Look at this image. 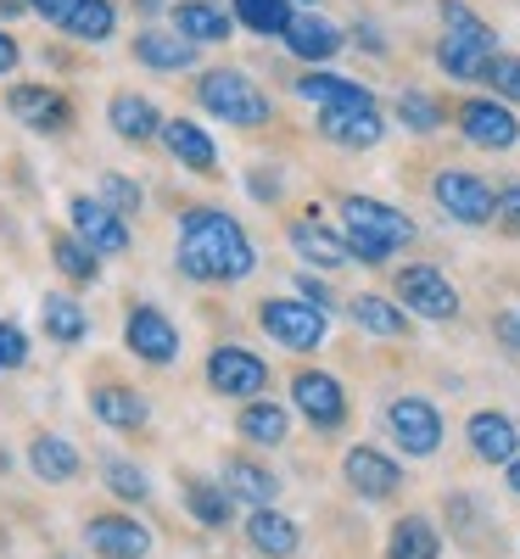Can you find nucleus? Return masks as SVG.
<instances>
[{
    "label": "nucleus",
    "instance_id": "f257e3e1",
    "mask_svg": "<svg viewBox=\"0 0 520 559\" xmlns=\"http://www.w3.org/2000/svg\"><path fill=\"white\" fill-rule=\"evenodd\" d=\"M252 241L241 236V224L213 213V207H197L185 213V229H179V269L197 274V280H241L252 274Z\"/></svg>",
    "mask_w": 520,
    "mask_h": 559
},
{
    "label": "nucleus",
    "instance_id": "f03ea898",
    "mask_svg": "<svg viewBox=\"0 0 520 559\" xmlns=\"http://www.w3.org/2000/svg\"><path fill=\"white\" fill-rule=\"evenodd\" d=\"M342 218H347V247H353L358 263H387V252H398V247L414 241V224L403 213H392L387 202L347 197Z\"/></svg>",
    "mask_w": 520,
    "mask_h": 559
},
{
    "label": "nucleus",
    "instance_id": "7ed1b4c3",
    "mask_svg": "<svg viewBox=\"0 0 520 559\" xmlns=\"http://www.w3.org/2000/svg\"><path fill=\"white\" fill-rule=\"evenodd\" d=\"M202 107L218 112L224 123H241V129L269 123V96H263V90H258L247 73H224V68H213V73L202 79Z\"/></svg>",
    "mask_w": 520,
    "mask_h": 559
},
{
    "label": "nucleus",
    "instance_id": "20e7f679",
    "mask_svg": "<svg viewBox=\"0 0 520 559\" xmlns=\"http://www.w3.org/2000/svg\"><path fill=\"white\" fill-rule=\"evenodd\" d=\"M258 319H263V331L292 353H308V347L324 342V308L319 302H263Z\"/></svg>",
    "mask_w": 520,
    "mask_h": 559
},
{
    "label": "nucleus",
    "instance_id": "39448f33",
    "mask_svg": "<svg viewBox=\"0 0 520 559\" xmlns=\"http://www.w3.org/2000/svg\"><path fill=\"white\" fill-rule=\"evenodd\" d=\"M437 202L459 218V224H487L493 213H498V197L487 191V185L476 179V174H459V168H448V174H437Z\"/></svg>",
    "mask_w": 520,
    "mask_h": 559
},
{
    "label": "nucleus",
    "instance_id": "423d86ee",
    "mask_svg": "<svg viewBox=\"0 0 520 559\" xmlns=\"http://www.w3.org/2000/svg\"><path fill=\"white\" fill-rule=\"evenodd\" d=\"M68 213H73V229H79V241H84V247H96L102 258H118V252L129 247V229H123V213H118V207L79 197V202H73Z\"/></svg>",
    "mask_w": 520,
    "mask_h": 559
},
{
    "label": "nucleus",
    "instance_id": "0eeeda50",
    "mask_svg": "<svg viewBox=\"0 0 520 559\" xmlns=\"http://www.w3.org/2000/svg\"><path fill=\"white\" fill-rule=\"evenodd\" d=\"M398 297L419 313V319H453L459 313V292L437 269H403L398 274Z\"/></svg>",
    "mask_w": 520,
    "mask_h": 559
},
{
    "label": "nucleus",
    "instance_id": "6e6552de",
    "mask_svg": "<svg viewBox=\"0 0 520 559\" xmlns=\"http://www.w3.org/2000/svg\"><path fill=\"white\" fill-rule=\"evenodd\" d=\"M459 129H464V140H476V146H487V152H509L520 140L515 112L498 107V102H464L459 107Z\"/></svg>",
    "mask_w": 520,
    "mask_h": 559
},
{
    "label": "nucleus",
    "instance_id": "1a4fd4ad",
    "mask_svg": "<svg viewBox=\"0 0 520 559\" xmlns=\"http://www.w3.org/2000/svg\"><path fill=\"white\" fill-rule=\"evenodd\" d=\"M208 381H213L224 397H252V392H263L269 369H263V358H252V353H241V347H218V353L208 358Z\"/></svg>",
    "mask_w": 520,
    "mask_h": 559
},
{
    "label": "nucleus",
    "instance_id": "9d476101",
    "mask_svg": "<svg viewBox=\"0 0 520 559\" xmlns=\"http://www.w3.org/2000/svg\"><path fill=\"white\" fill-rule=\"evenodd\" d=\"M387 419H392V431H398V442H403L409 453H437V442H442V419H437L432 403L398 397V403L387 408Z\"/></svg>",
    "mask_w": 520,
    "mask_h": 559
},
{
    "label": "nucleus",
    "instance_id": "9b49d317",
    "mask_svg": "<svg viewBox=\"0 0 520 559\" xmlns=\"http://www.w3.org/2000/svg\"><path fill=\"white\" fill-rule=\"evenodd\" d=\"M319 129H324V140H336V146L364 152V146L381 140V112H375V107H324Z\"/></svg>",
    "mask_w": 520,
    "mask_h": 559
},
{
    "label": "nucleus",
    "instance_id": "f8f14e48",
    "mask_svg": "<svg viewBox=\"0 0 520 559\" xmlns=\"http://www.w3.org/2000/svg\"><path fill=\"white\" fill-rule=\"evenodd\" d=\"M123 336H129V347L146 358V364H168V358L179 353V331H174V324H168L157 308H134Z\"/></svg>",
    "mask_w": 520,
    "mask_h": 559
},
{
    "label": "nucleus",
    "instance_id": "ddd939ff",
    "mask_svg": "<svg viewBox=\"0 0 520 559\" xmlns=\"http://www.w3.org/2000/svg\"><path fill=\"white\" fill-rule=\"evenodd\" d=\"M84 537H90V548H96L102 559H140L152 548V537L140 532L134 521H118V515H102V521H90L84 526Z\"/></svg>",
    "mask_w": 520,
    "mask_h": 559
},
{
    "label": "nucleus",
    "instance_id": "4468645a",
    "mask_svg": "<svg viewBox=\"0 0 520 559\" xmlns=\"http://www.w3.org/2000/svg\"><path fill=\"white\" fill-rule=\"evenodd\" d=\"M292 397H297V408L314 419V426H342V414H347V397H342V386L330 376H297Z\"/></svg>",
    "mask_w": 520,
    "mask_h": 559
},
{
    "label": "nucleus",
    "instance_id": "2eb2a0df",
    "mask_svg": "<svg viewBox=\"0 0 520 559\" xmlns=\"http://www.w3.org/2000/svg\"><path fill=\"white\" fill-rule=\"evenodd\" d=\"M292 247H297L308 263H319V269H342V263H353V247H347L342 236H330V229L314 224V218H297V224H292Z\"/></svg>",
    "mask_w": 520,
    "mask_h": 559
},
{
    "label": "nucleus",
    "instance_id": "dca6fc26",
    "mask_svg": "<svg viewBox=\"0 0 520 559\" xmlns=\"http://www.w3.org/2000/svg\"><path fill=\"white\" fill-rule=\"evenodd\" d=\"M347 481L364 492V498H387L403 476H398V464L387 453H375V448H353L347 453Z\"/></svg>",
    "mask_w": 520,
    "mask_h": 559
},
{
    "label": "nucleus",
    "instance_id": "f3484780",
    "mask_svg": "<svg viewBox=\"0 0 520 559\" xmlns=\"http://www.w3.org/2000/svg\"><path fill=\"white\" fill-rule=\"evenodd\" d=\"M134 57L146 62V68L179 73V68L197 62V39H185L179 28H174V34H140V39H134Z\"/></svg>",
    "mask_w": 520,
    "mask_h": 559
},
{
    "label": "nucleus",
    "instance_id": "a211bd4d",
    "mask_svg": "<svg viewBox=\"0 0 520 559\" xmlns=\"http://www.w3.org/2000/svg\"><path fill=\"white\" fill-rule=\"evenodd\" d=\"M470 448H476L487 464H515L520 437H515V426L504 414H476V419H470Z\"/></svg>",
    "mask_w": 520,
    "mask_h": 559
},
{
    "label": "nucleus",
    "instance_id": "6ab92c4d",
    "mask_svg": "<svg viewBox=\"0 0 520 559\" xmlns=\"http://www.w3.org/2000/svg\"><path fill=\"white\" fill-rule=\"evenodd\" d=\"M297 96H308L319 107H375L369 90L342 79V73H308V79H297Z\"/></svg>",
    "mask_w": 520,
    "mask_h": 559
},
{
    "label": "nucleus",
    "instance_id": "aec40b11",
    "mask_svg": "<svg viewBox=\"0 0 520 559\" xmlns=\"http://www.w3.org/2000/svg\"><path fill=\"white\" fill-rule=\"evenodd\" d=\"M286 45H292V51H297L303 62H324V57H336L342 28H336V23H324V17H292Z\"/></svg>",
    "mask_w": 520,
    "mask_h": 559
},
{
    "label": "nucleus",
    "instance_id": "412c9836",
    "mask_svg": "<svg viewBox=\"0 0 520 559\" xmlns=\"http://www.w3.org/2000/svg\"><path fill=\"white\" fill-rule=\"evenodd\" d=\"M163 140H168V152L185 163V168H197V174H213V163H218V152H213V140L197 129V123H185V118H174V123H163Z\"/></svg>",
    "mask_w": 520,
    "mask_h": 559
},
{
    "label": "nucleus",
    "instance_id": "4be33fe9",
    "mask_svg": "<svg viewBox=\"0 0 520 559\" xmlns=\"http://www.w3.org/2000/svg\"><path fill=\"white\" fill-rule=\"evenodd\" d=\"M12 112L28 123V129H68V102L62 96H51V90H12Z\"/></svg>",
    "mask_w": 520,
    "mask_h": 559
},
{
    "label": "nucleus",
    "instance_id": "5701e85b",
    "mask_svg": "<svg viewBox=\"0 0 520 559\" xmlns=\"http://www.w3.org/2000/svg\"><path fill=\"white\" fill-rule=\"evenodd\" d=\"M437 62H442L453 79H482V73H487V62H493V45H482V39H464V34H442V45H437Z\"/></svg>",
    "mask_w": 520,
    "mask_h": 559
},
{
    "label": "nucleus",
    "instance_id": "b1692460",
    "mask_svg": "<svg viewBox=\"0 0 520 559\" xmlns=\"http://www.w3.org/2000/svg\"><path fill=\"white\" fill-rule=\"evenodd\" d=\"M247 537H252V548H258V554H269V559H286V554H297V526H292L286 515H274L269 503H263L258 515L247 521Z\"/></svg>",
    "mask_w": 520,
    "mask_h": 559
},
{
    "label": "nucleus",
    "instance_id": "393cba45",
    "mask_svg": "<svg viewBox=\"0 0 520 559\" xmlns=\"http://www.w3.org/2000/svg\"><path fill=\"white\" fill-rule=\"evenodd\" d=\"M174 28L185 39H229V17L224 7H208V0H185V7H174Z\"/></svg>",
    "mask_w": 520,
    "mask_h": 559
},
{
    "label": "nucleus",
    "instance_id": "a878e982",
    "mask_svg": "<svg viewBox=\"0 0 520 559\" xmlns=\"http://www.w3.org/2000/svg\"><path fill=\"white\" fill-rule=\"evenodd\" d=\"M107 118H113V129H118L123 140H146V134L163 129V118H157V107H152L146 96H113Z\"/></svg>",
    "mask_w": 520,
    "mask_h": 559
},
{
    "label": "nucleus",
    "instance_id": "bb28decb",
    "mask_svg": "<svg viewBox=\"0 0 520 559\" xmlns=\"http://www.w3.org/2000/svg\"><path fill=\"white\" fill-rule=\"evenodd\" d=\"M39 324H45V336H57V342H79V336L90 331V324H84V308H79L73 297H62V292H45Z\"/></svg>",
    "mask_w": 520,
    "mask_h": 559
},
{
    "label": "nucleus",
    "instance_id": "cd10ccee",
    "mask_svg": "<svg viewBox=\"0 0 520 559\" xmlns=\"http://www.w3.org/2000/svg\"><path fill=\"white\" fill-rule=\"evenodd\" d=\"M28 464H34L39 481H73V476H79V453H73L62 437H39V442L28 448Z\"/></svg>",
    "mask_w": 520,
    "mask_h": 559
},
{
    "label": "nucleus",
    "instance_id": "c85d7f7f",
    "mask_svg": "<svg viewBox=\"0 0 520 559\" xmlns=\"http://www.w3.org/2000/svg\"><path fill=\"white\" fill-rule=\"evenodd\" d=\"M347 313H353V324L358 331H369V336H403V313L387 302V297H353L347 302Z\"/></svg>",
    "mask_w": 520,
    "mask_h": 559
},
{
    "label": "nucleus",
    "instance_id": "c756f323",
    "mask_svg": "<svg viewBox=\"0 0 520 559\" xmlns=\"http://www.w3.org/2000/svg\"><path fill=\"white\" fill-rule=\"evenodd\" d=\"M437 526L432 521H419V515H409V521H398V532H392V559H437Z\"/></svg>",
    "mask_w": 520,
    "mask_h": 559
},
{
    "label": "nucleus",
    "instance_id": "7c9ffc66",
    "mask_svg": "<svg viewBox=\"0 0 520 559\" xmlns=\"http://www.w3.org/2000/svg\"><path fill=\"white\" fill-rule=\"evenodd\" d=\"M286 431H292V419H286V408H274V403H252V408L241 414V437H252V442H263V448L286 442Z\"/></svg>",
    "mask_w": 520,
    "mask_h": 559
},
{
    "label": "nucleus",
    "instance_id": "2f4dec72",
    "mask_svg": "<svg viewBox=\"0 0 520 559\" xmlns=\"http://www.w3.org/2000/svg\"><path fill=\"white\" fill-rule=\"evenodd\" d=\"M96 414L107 419V426H123V431H134L140 419H146V403H140L129 386H102V392H96Z\"/></svg>",
    "mask_w": 520,
    "mask_h": 559
},
{
    "label": "nucleus",
    "instance_id": "473e14b6",
    "mask_svg": "<svg viewBox=\"0 0 520 559\" xmlns=\"http://www.w3.org/2000/svg\"><path fill=\"white\" fill-rule=\"evenodd\" d=\"M235 17H241L252 34H286L292 28L286 0H235Z\"/></svg>",
    "mask_w": 520,
    "mask_h": 559
},
{
    "label": "nucleus",
    "instance_id": "72a5a7b5",
    "mask_svg": "<svg viewBox=\"0 0 520 559\" xmlns=\"http://www.w3.org/2000/svg\"><path fill=\"white\" fill-rule=\"evenodd\" d=\"M73 39H107L113 34V0H79L62 23Z\"/></svg>",
    "mask_w": 520,
    "mask_h": 559
},
{
    "label": "nucleus",
    "instance_id": "f704fd0d",
    "mask_svg": "<svg viewBox=\"0 0 520 559\" xmlns=\"http://www.w3.org/2000/svg\"><path fill=\"white\" fill-rule=\"evenodd\" d=\"M51 252H57V263H62L73 280H96V274H102L96 247H84L79 236H57V241H51Z\"/></svg>",
    "mask_w": 520,
    "mask_h": 559
},
{
    "label": "nucleus",
    "instance_id": "c9c22d12",
    "mask_svg": "<svg viewBox=\"0 0 520 559\" xmlns=\"http://www.w3.org/2000/svg\"><path fill=\"white\" fill-rule=\"evenodd\" d=\"M229 492H241V498H252L258 509L280 492V481L269 476V471H258V464H229Z\"/></svg>",
    "mask_w": 520,
    "mask_h": 559
},
{
    "label": "nucleus",
    "instance_id": "e433bc0d",
    "mask_svg": "<svg viewBox=\"0 0 520 559\" xmlns=\"http://www.w3.org/2000/svg\"><path fill=\"white\" fill-rule=\"evenodd\" d=\"M191 509H197V521L202 526H224L229 521V492H218V487H208V481H191Z\"/></svg>",
    "mask_w": 520,
    "mask_h": 559
},
{
    "label": "nucleus",
    "instance_id": "4c0bfd02",
    "mask_svg": "<svg viewBox=\"0 0 520 559\" xmlns=\"http://www.w3.org/2000/svg\"><path fill=\"white\" fill-rule=\"evenodd\" d=\"M442 23H448V34H464V39H482V45H493V28L470 12V7H459V0H448L442 7Z\"/></svg>",
    "mask_w": 520,
    "mask_h": 559
},
{
    "label": "nucleus",
    "instance_id": "58836bf2",
    "mask_svg": "<svg viewBox=\"0 0 520 559\" xmlns=\"http://www.w3.org/2000/svg\"><path fill=\"white\" fill-rule=\"evenodd\" d=\"M398 112H403V123H409V129H419V134L442 123V112H437V102H432V96H419V90H409V96L398 102Z\"/></svg>",
    "mask_w": 520,
    "mask_h": 559
},
{
    "label": "nucleus",
    "instance_id": "ea45409f",
    "mask_svg": "<svg viewBox=\"0 0 520 559\" xmlns=\"http://www.w3.org/2000/svg\"><path fill=\"white\" fill-rule=\"evenodd\" d=\"M498 96H509V102H520V57H493L487 62V73H482Z\"/></svg>",
    "mask_w": 520,
    "mask_h": 559
},
{
    "label": "nucleus",
    "instance_id": "a19ab883",
    "mask_svg": "<svg viewBox=\"0 0 520 559\" xmlns=\"http://www.w3.org/2000/svg\"><path fill=\"white\" fill-rule=\"evenodd\" d=\"M107 487H113L118 498H146V476H140L134 464H123V459L107 464Z\"/></svg>",
    "mask_w": 520,
    "mask_h": 559
},
{
    "label": "nucleus",
    "instance_id": "79ce46f5",
    "mask_svg": "<svg viewBox=\"0 0 520 559\" xmlns=\"http://www.w3.org/2000/svg\"><path fill=\"white\" fill-rule=\"evenodd\" d=\"M23 358H28V336L17 324H0V369H23Z\"/></svg>",
    "mask_w": 520,
    "mask_h": 559
},
{
    "label": "nucleus",
    "instance_id": "37998d69",
    "mask_svg": "<svg viewBox=\"0 0 520 559\" xmlns=\"http://www.w3.org/2000/svg\"><path fill=\"white\" fill-rule=\"evenodd\" d=\"M107 197H113L118 213H134V207H140V191H134L129 179H118V174H107Z\"/></svg>",
    "mask_w": 520,
    "mask_h": 559
},
{
    "label": "nucleus",
    "instance_id": "c03bdc74",
    "mask_svg": "<svg viewBox=\"0 0 520 559\" xmlns=\"http://www.w3.org/2000/svg\"><path fill=\"white\" fill-rule=\"evenodd\" d=\"M73 7H79V0H28V12H39L45 23H68Z\"/></svg>",
    "mask_w": 520,
    "mask_h": 559
},
{
    "label": "nucleus",
    "instance_id": "a18cd8bd",
    "mask_svg": "<svg viewBox=\"0 0 520 559\" xmlns=\"http://www.w3.org/2000/svg\"><path fill=\"white\" fill-rule=\"evenodd\" d=\"M498 213H504V224H515V229H520V185L498 197Z\"/></svg>",
    "mask_w": 520,
    "mask_h": 559
},
{
    "label": "nucleus",
    "instance_id": "49530a36",
    "mask_svg": "<svg viewBox=\"0 0 520 559\" xmlns=\"http://www.w3.org/2000/svg\"><path fill=\"white\" fill-rule=\"evenodd\" d=\"M17 68V45H12V34H0V73H12Z\"/></svg>",
    "mask_w": 520,
    "mask_h": 559
},
{
    "label": "nucleus",
    "instance_id": "de8ad7c7",
    "mask_svg": "<svg viewBox=\"0 0 520 559\" xmlns=\"http://www.w3.org/2000/svg\"><path fill=\"white\" fill-rule=\"evenodd\" d=\"M303 297H308V302H319V308H324V302H330V292H324V286H319V280H308V274H303Z\"/></svg>",
    "mask_w": 520,
    "mask_h": 559
},
{
    "label": "nucleus",
    "instance_id": "09e8293b",
    "mask_svg": "<svg viewBox=\"0 0 520 559\" xmlns=\"http://www.w3.org/2000/svg\"><path fill=\"white\" fill-rule=\"evenodd\" d=\"M509 487H515V492H520V459H515V464H509Z\"/></svg>",
    "mask_w": 520,
    "mask_h": 559
}]
</instances>
